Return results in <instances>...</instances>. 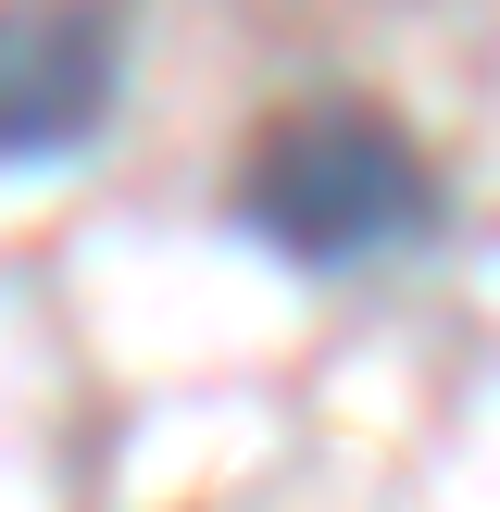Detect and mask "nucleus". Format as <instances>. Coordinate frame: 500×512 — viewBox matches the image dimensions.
Returning <instances> with one entry per match:
<instances>
[{
	"mask_svg": "<svg viewBox=\"0 0 500 512\" xmlns=\"http://www.w3.org/2000/svg\"><path fill=\"white\" fill-rule=\"evenodd\" d=\"M225 200L275 263L350 275V263H388V250H413L438 225V163L388 100H288L238 150Z\"/></svg>",
	"mask_w": 500,
	"mask_h": 512,
	"instance_id": "obj_1",
	"label": "nucleus"
},
{
	"mask_svg": "<svg viewBox=\"0 0 500 512\" xmlns=\"http://www.w3.org/2000/svg\"><path fill=\"white\" fill-rule=\"evenodd\" d=\"M125 100V13L0 0V163H75Z\"/></svg>",
	"mask_w": 500,
	"mask_h": 512,
	"instance_id": "obj_2",
	"label": "nucleus"
}]
</instances>
